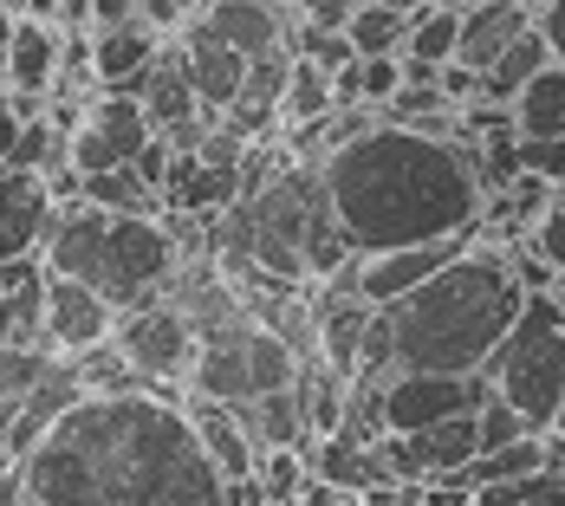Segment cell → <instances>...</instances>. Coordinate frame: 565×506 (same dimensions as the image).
I'll return each instance as SVG.
<instances>
[{
	"instance_id": "277c9868",
	"label": "cell",
	"mask_w": 565,
	"mask_h": 506,
	"mask_svg": "<svg viewBox=\"0 0 565 506\" xmlns=\"http://www.w3.org/2000/svg\"><path fill=\"white\" fill-rule=\"evenodd\" d=\"M40 254H46V273L98 286L117 312L170 299L175 273H182V240H175L170 222L111 215V208H92V202H65Z\"/></svg>"
},
{
	"instance_id": "1f68e13d",
	"label": "cell",
	"mask_w": 565,
	"mask_h": 506,
	"mask_svg": "<svg viewBox=\"0 0 565 506\" xmlns=\"http://www.w3.org/2000/svg\"><path fill=\"white\" fill-rule=\"evenodd\" d=\"M20 130H26V117H20V105L7 98V85H0V163L13 157V143H20Z\"/></svg>"
},
{
	"instance_id": "e0dca14e",
	"label": "cell",
	"mask_w": 565,
	"mask_h": 506,
	"mask_svg": "<svg viewBox=\"0 0 565 506\" xmlns=\"http://www.w3.org/2000/svg\"><path fill=\"white\" fill-rule=\"evenodd\" d=\"M403 442L416 454L423 481H436V474H455V467H468L481 454V422H475V409H461V416H443V422H429V429H416Z\"/></svg>"
},
{
	"instance_id": "7c38bea8",
	"label": "cell",
	"mask_w": 565,
	"mask_h": 506,
	"mask_svg": "<svg viewBox=\"0 0 565 506\" xmlns=\"http://www.w3.org/2000/svg\"><path fill=\"white\" fill-rule=\"evenodd\" d=\"M53 215H58V202L46 189V175H26V169L0 163V267L40 254L46 234H53Z\"/></svg>"
},
{
	"instance_id": "836d02e7",
	"label": "cell",
	"mask_w": 565,
	"mask_h": 506,
	"mask_svg": "<svg viewBox=\"0 0 565 506\" xmlns=\"http://www.w3.org/2000/svg\"><path fill=\"white\" fill-rule=\"evenodd\" d=\"M117 20H137V0H92V26H117Z\"/></svg>"
},
{
	"instance_id": "ffe728a7",
	"label": "cell",
	"mask_w": 565,
	"mask_h": 506,
	"mask_svg": "<svg viewBox=\"0 0 565 506\" xmlns=\"http://www.w3.org/2000/svg\"><path fill=\"white\" fill-rule=\"evenodd\" d=\"M332 111H339L332 72L292 53V78H286V98H280V130H292V123H319V117H332Z\"/></svg>"
},
{
	"instance_id": "e575fe53",
	"label": "cell",
	"mask_w": 565,
	"mask_h": 506,
	"mask_svg": "<svg viewBox=\"0 0 565 506\" xmlns=\"http://www.w3.org/2000/svg\"><path fill=\"white\" fill-rule=\"evenodd\" d=\"M371 506H429L423 500V487H377V494H364Z\"/></svg>"
},
{
	"instance_id": "ab89813d",
	"label": "cell",
	"mask_w": 565,
	"mask_h": 506,
	"mask_svg": "<svg viewBox=\"0 0 565 506\" xmlns=\"http://www.w3.org/2000/svg\"><path fill=\"white\" fill-rule=\"evenodd\" d=\"M553 435H565V409H559V422H553Z\"/></svg>"
},
{
	"instance_id": "52a82bcc",
	"label": "cell",
	"mask_w": 565,
	"mask_h": 506,
	"mask_svg": "<svg viewBox=\"0 0 565 506\" xmlns=\"http://www.w3.org/2000/svg\"><path fill=\"white\" fill-rule=\"evenodd\" d=\"M150 143H157V123L137 105V91H98L85 105V123L72 130V169L78 175L124 169V163H137Z\"/></svg>"
},
{
	"instance_id": "5b68a950",
	"label": "cell",
	"mask_w": 565,
	"mask_h": 506,
	"mask_svg": "<svg viewBox=\"0 0 565 506\" xmlns=\"http://www.w3.org/2000/svg\"><path fill=\"white\" fill-rule=\"evenodd\" d=\"M481 377L508 396L533 429L553 435V422L565 409V305L553 292H526L513 332L501 337V351L488 357Z\"/></svg>"
},
{
	"instance_id": "ac0fdd59",
	"label": "cell",
	"mask_w": 565,
	"mask_h": 506,
	"mask_svg": "<svg viewBox=\"0 0 565 506\" xmlns=\"http://www.w3.org/2000/svg\"><path fill=\"white\" fill-rule=\"evenodd\" d=\"M234 416L247 422V435L267 449H306L312 442V422H306V402H299V384L274 396H254V402H234Z\"/></svg>"
},
{
	"instance_id": "ba28073f",
	"label": "cell",
	"mask_w": 565,
	"mask_h": 506,
	"mask_svg": "<svg viewBox=\"0 0 565 506\" xmlns=\"http://www.w3.org/2000/svg\"><path fill=\"white\" fill-rule=\"evenodd\" d=\"M58 53H65V26L40 20V13H13V33H7V98L20 105V117H46L58 91Z\"/></svg>"
},
{
	"instance_id": "d590c367",
	"label": "cell",
	"mask_w": 565,
	"mask_h": 506,
	"mask_svg": "<svg viewBox=\"0 0 565 506\" xmlns=\"http://www.w3.org/2000/svg\"><path fill=\"white\" fill-rule=\"evenodd\" d=\"M65 33H78V26H92V0H58V13H53Z\"/></svg>"
},
{
	"instance_id": "9c48e42d",
	"label": "cell",
	"mask_w": 565,
	"mask_h": 506,
	"mask_svg": "<svg viewBox=\"0 0 565 506\" xmlns=\"http://www.w3.org/2000/svg\"><path fill=\"white\" fill-rule=\"evenodd\" d=\"M494 396V384L475 370V377H455V370H396L391 390H384V416H391L396 435H416L443 416H461V409H481Z\"/></svg>"
},
{
	"instance_id": "4dcf8cb0",
	"label": "cell",
	"mask_w": 565,
	"mask_h": 506,
	"mask_svg": "<svg viewBox=\"0 0 565 506\" xmlns=\"http://www.w3.org/2000/svg\"><path fill=\"white\" fill-rule=\"evenodd\" d=\"M292 506H371V500H364V494H351V487H339V481H319V474H312V481H306V494H299Z\"/></svg>"
},
{
	"instance_id": "30bf717a",
	"label": "cell",
	"mask_w": 565,
	"mask_h": 506,
	"mask_svg": "<svg viewBox=\"0 0 565 506\" xmlns=\"http://www.w3.org/2000/svg\"><path fill=\"white\" fill-rule=\"evenodd\" d=\"M111 337H117V305L98 286L46 273V344L58 357H85V351H98Z\"/></svg>"
},
{
	"instance_id": "d6a6232c",
	"label": "cell",
	"mask_w": 565,
	"mask_h": 506,
	"mask_svg": "<svg viewBox=\"0 0 565 506\" xmlns=\"http://www.w3.org/2000/svg\"><path fill=\"white\" fill-rule=\"evenodd\" d=\"M533 20H540V33H546V46H553V58L565 65V0H553V7H540Z\"/></svg>"
},
{
	"instance_id": "cb8c5ba5",
	"label": "cell",
	"mask_w": 565,
	"mask_h": 506,
	"mask_svg": "<svg viewBox=\"0 0 565 506\" xmlns=\"http://www.w3.org/2000/svg\"><path fill=\"white\" fill-rule=\"evenodd\" d=\"M254 474L267 487V506H292L306 494V481H312V461H306V449H267Z\"/></svg>"
},
{
	"instance_id": "8d00e7d4",
	"label": "cell",
	"mask_w": 565,
	"mask_h": 506,
	"mask_svg": "<svg viewBox=\"0 0 565 506\" xmlns=\"http://www.w3.org/2000/svg\"><path fill=\"white\" fill-rule=\"evenodd\" d=\"M391 7H403V13H409V20H416V13H423V7H429V0H391Z\"/></svg>"
},
{
	"instance_id": "7402d4cb",
	"label": "cell",
	"mask_w": 565,
	"mask_h": 506,
	"mask_svg": "<svg viewBox=\"0 0 565 506\" xmlns=\"http://www.w3.org/2000/svg\"><path fill=\"white\" fill-rule=\"evenodd\" d=\"M78 202H92V208H111V215H157V208H163V195H157V189H150V182L137 175V163L85 175Z\"/></svg>"
},
{
	"instance_id": "603a6c76",
	"label": "cell",
	"mask_w": 565,
	"mask_h": 506,
	"mask_svg": "<svg viewBox=\"0 0 565 506\" xmlns=\"http://www.w3.org/2000/svg\"><path fill=\"white\" fill-rule=\"evenodd\" d=\"M351 46L364 58H377V53H403V40H409V13L403 7H391V0H364L358 13H351Z\"/></svg>"
},
{
	"instance_id": "4fadbf2b",
	"label": "cell",
	"mask_w": 565,
	"mask_h": 506,
	"mask_svg": "<svg viewBox=\"0 0 565 506\" xmlns=\"http://www.w3.org/2000/svg\"><path fill=\"white\" fill-rule=\"evenodd\" d=\"M540 20H533V7L526 0H461V40H455V65H468V72H494L508 46H520L526 33H533Z\"/></svg>"
},
{
	"instance_id": "3957f363",
	"label": "cell",
	"mask_w": 565,
	"mask_h": 506,
	"mask_svg": "<svg viewBox=\"0 0 565 506\" xmlns=\"http://www.w3.org/2000/svg\"><path fill=\"white\" fill-rule=\"evenodd\" d=\"M520 305H526V286L513 273L508 247L481 240V227H475V240L436 280L384 305L396 325V370H455V377L488 370V357L513 332Z\"/></svg>"
},
{
	"instance_id": "7a4b0ae2",
	"label": "cell",
	"mask_w": 565,
	"mask_h": 506,
	"mask_svg": "<svg viewBox=\"0 0 565 506\" xmlns=\"http://www.w3.org/2000/svg\"><path fill=\"white\" fill-rule=\"evenodd\" d=\"M326 195L358 254L461 240L488 215L481 143H449L416 123H377L326 163Z\"/></svg>"
},
{
	"instance_id": "4316f807",
	"label": "cell",
	"mask_w": 565,
	"mask_h": 506,
	"mask_svg": "<svg viewBox=\"0 0 565 506\" xmlns=\"http://www.w3.org/2000/svg\"><path fill=\"white\" fill-rule=\"evenodd\" d=\"M292 53L312 58V65H326L332 78H339L351 58H364L358 46H351V33H326V26H299V33H292Z\"/></svg>"
},
{
	"instance_id": "74e56055",
	"label": "cell",
	"mask_w": 565,
	"mask_h": 506,
	"mask_svg": "<svg viewBox=\"0 0 565 506\" xmlns=\"http://www.w3.org/2000/svg\"><path fill=\"white\" fill-rule=\"evenodd\" d=\"M553 461H559V467H565V435H553Z\"/></svg>"
},
{
	"instance_id": "484cf974",
	"label": "cell",
	"mask_w": 565,
	"mask_h": 506,
	"mask_svg": "<svg viewBox=\"0 0 565 506\" xmlns=\"http://www.w3.org/2000/svg\"><path fill=\"white\" fill-rule=\"evenodd\" d=\"M351 78H358V105H391L403 91V53L351 58Z\"/></svg>"
},
{
	"instance_id": "60d3db41",
	"label": "cell",
	"mask_w": 565,
	"mask_h": 506,
	"mask_svg": "<svg viewBox=\"0 0 565 506\" xmlns=\"http://www.w3.org/2000/svg\"><path fill=\"white\" fill-rule=\"evenodd\" d=\"M526 7H533V13H540V7H553V0H526Z\"/></svg>"
},
{
	"instance_id": "8fae6325",
	"label": "cell",
	"mask_w": 565,
	"mask_h": 506,
	"mask_svg": "<svg viewBox=\"0 0 565 506\" xmlns=\"http://www.w3.org/2000/svg\"><path fill=\"white\" fill-rule=\"evenodd\" d=\"M175 46H182V65H189V85H195V98H202V111L222 123V111L247 91V72H254V58L234 53L227 40H215L202 20H189L182 33H175Z\"/></svg>"
},
{
	"instance_id": "83f0119b",
	"label": "cell",
	"mask_w": 565,
	"mask_h": 506,
	"mask_svg": "<svg viewBox=\"0 0 565 506\" xmlns=\"http://www.w3.org/2000/svg\"><path fill=\"white\" fill-rule=\"evenodd\" d=\"M520 169L565 189V137H520Z\"/></svg>"
},
{
	"instance_id": "f35d334b",
	"label": "cell",
	"mask_w": 565,
	"mask_h": 506,
	"mask_svg": "<svg viewBox=\"0 0 565 506\" xmlns=\"http://www.w3.org/2000/svg\"><path fill=\"white\" fill-rule=\"evenodd\" d=\"M553 299H559V305H565V273H559V280H553Z\"/></svg>"
},
{
	"instance_id": "d4e9b609",
	"label": "cell",
	"mask_w": 565,
	"mask_h": 506,
	"mask_svg": "<svg viewBox=\"0 0 565 506\" xmlns=\"http://www.w3.org/2000/svg\"><path fill=\"white\" fill-rule=\"evenodd\" d=\"M475 422H481V454H488V449H508V442H526V435H546V429H533V422H526V416H520L501 390L475 409Z\"/></svg>"
},
{
	"instance_id": "f546056e",
	"label": "cell",
	"mask_w": 565,
	"mask_h": 506,
	"mask_svg": "<svg viewBox=\"0 0 565 506\" xmlns=\"http://www.w3.org/2000/svg\"><path fill=\"white\" fill-rule=\"evenodd\" d=\"M533 247H540V254H546V260L565 273V189L553 195V208L540 215V227H533Z\"/></svg>"
},
{
	"instance_id": "44dd1931",
	"label": "cell",
	"mask_w": 565,
	"mask_h": 506,
	"mask_svg": "<svg viewBox=\"0 0 565 506\" xmlns=\"http://www.w3.org/2000/svg\"><path fill=\"white\" fill-rule=\"evenodd\" d=\"M546 65H553V46H546V33L533 26V33H526L520 46H508V53H501V65L481 78V98H488V105H513V98H520V91H526Z\"/></svg>"
},
{
	"instance_id": "5bb4252c",
	"label": "cell",
	"mask_w": 565,
	"mask_h": 506,
	"mask_svg": "<svg viewBox=\"0 0 565 506\" xmlns=\"http://www.w3.org/2000/svg\"><path fill=\"white\" fill-rule=\"evenodd\" d=\"M468 240H475V234H461V240H429V247H391V254H364V260H358V286H364V299H371V305H396V299H409L416 286L436 280V273L449 267Z\"/></svg>"
},
{
	"instance_id": "6da1fadb",
	"label": "cell",
	"mask_w": 565,
	"mask_h": 506,
	"mask_svg": "<svg viewBox=\"0 0 565 506\" xmlns=\"http://www.w3.org/2000/svg\"><path fill=\"white\" fill-rule=\"evenodd\" d=\"M227 481L163 390H85L0 474V506H222Z\"/></svg>"
},
{
	"instance_id": "2e32d148",
	"label": "cell",
	"mask_w": 565,
	"mask_h": 506,
	"mask_svg": "<svg viewBox=\"0 0 565 506\" xmlns=\"http://www.w3.org/2000/svg\"><path fill=\"white\" fill-rule=\"evenodd\" d=\"M182 409H189V422H195V435H202V449H209V461H215L222 481H247V474L260 467V442L247 435V422L234 416V402L182 396Z\"/></svg>"
},
{
	"instance_id": "f1b7e54d",
	"label": "cell",
	"mask_w": 565,
	"mask_h": 506,
	"mask_svg": "<svg viewBox=\"0 0 565 506\" xmlns=\"http://www.w3.org/2000/svg\"><path fill=\"white\" fill-rule=\"evenodd\" d=\"M137 13H143V20H150L163 40H175V33H182L195 13H202V0H137Z\"/></svg>"
},
{
	"instance_id": "9a60e30c",
	"label": "cell",
	"mask_w": 565,
	"mask_h": 506,
	"mask_svg": "<svg viewBox=\"0 0 565 506\" xmlns=\"http://www.w3.org/2000/svg\"><path fill=\"white\" fill-rule=\"evenodd\" d=\"M170 40L137 13V20H117V26H92V65H98V85L105 91H137V78L150 72V58L163 53Z\"/></svg>"
},
{
	"instance_id": "d6986e66",
	"label": "cell",
	"mask_w": 565,
	"mask_h": 506,
	"mask_svg": "<svg viewBox=\"0 0 565 506\" xmlns=\"http://www.w3.org/2000/svg\"><path fill=\"white\" fill-rule=\"evenodd\" d=\"M513 130L520 137H565V65L559 58L513 98Z\"/></svg>"
},
{
	"instance_id": "8992f818",
	"label": "cell",
	"mask_w": 565,
	"mask_h": 506,
	"mask_svg": "<svg viewBox=\"0 0 565 506\" xmlns=\"http://www.w3.org/2000/svg\"><path fill=\"white\" fill-rule=\"evenodd\" d=\"M111 344L124 351V364H130L150 390L175 396V384H189V370H195L202 332H195V319H189L175 299H150V305L117 312V337Z\"/></svg>"
}]
</instances>
